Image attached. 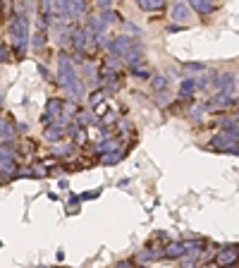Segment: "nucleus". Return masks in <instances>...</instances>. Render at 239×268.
<instances>
[{"mask_svg":"<svg viewBox=\"0 0 239 268\" xmlns=\"http://www.w3.org/2000/svg\"><path fill=\"white\" fill-rule=\"evenodd\" d=\"M58 74H60V84L69 91V93H74V98H79V96L84 93L79 79H77V72H74L72 62L67 60V55H60L58 58Z\"/></svg>","mask_w":239,"mask_h":268,"instance_id":"obj_1","label":"nucleus"},{"mask_svg":"<svg viewBox=\"0 0 239 268\" xmlns=\"http://www.w3.org/2000/svg\"><path fill=\"white\" fill-rule=\"evenodd\" d=\"M239 146V127L237 129H227V132H220L210 139V149L225 151V153H235Z\"/></svg>","mask_w":239,"mask_h":268,"instance_id":"obj_2","label":"nucleus"},{"mask_svg":"<svg viewBox=\"0 0 239 268\" xmlns=\"http://www.w3.org/2000/svg\"><path fill=\"white\" fill-rule=\"evenodd\" d=\"M10 36H12V41H15L17 48H24L29 43V19L22 17V15L12 17V22H10Z\"/></svg>","mask_w":239,"mask_h":268,"instance_id":"obj_3","label":"nucleus"},{"mask_svg":"<svg viewBox=\"0 0 239 268\" xmlns=\"http://www.w3.org/2000/svg\"><path fill=\"white\" fill-rule=\"evenodd\" d=\"M237 261H239V244H227V247L218 249V254H215V264H218V268L235 266Z\"/></svg>","mask_w":239,"mask_h":268,"instance_id":"obj_4","label":"nucleus"},{"mask_svg":"<svg viewBox=\"0 0 239 268\" xmlns=\"http://www.w3.org/2000/svg\"><path fill=\"white\" fill-rule=\"evenodd\" d=\"M235 84H237V79H235V74H230V72H222V74H215V77H213V87L218 91H222V93H232Z\"/></svg>","mask_w":239,"mask_h":268,"instance_id":"obj_5","label":"nucleus"},{"mask_svg":"<svg viewBox=\"0 0 239 268\" xmlns=\"http://www.w3.org/2000/svg\"><path fill=\"white\" fill-rule=\"evenodd\" d=\"M43 137H46V142L58 144L60 139L65 137V127H62V122H53V125H48V127H46V132H43Z\"/></svg>","mask_w":239,"mask_h":268,"instance_id":"obj_6","label":"nucleus"},{"mask_svg":"<svg viewBox=\"0 0 239 268\" xmlns=\"http://www.w3.org/2000/svg\"><path fill=\"white\" fill-rule=\"evenodd\" d=\"M204 239H187L184 242V256H189V259H199L201 256V251H204Z\"/></svg>","mask_w":239,"mask_h":268,"instance_id":"obj_7","label":"nucleus"},{"mask_svg":"<svg viewBox=\"0 0 239 268\" xmlns=\"http://www.w3.org/2000/svg\"><path fill=\"white\" fill-rule=\"evenodd\" d=\"M189 12H191V7L187 2H175L172 10H170V17L175 22H184V19H189Z\"/></svg>","mask_w":239,"mask_h":268,"instance_id":"obj_8","label":"nucleus"},{"mask_svg":"<svg viewBox=\"0 0 239 268\" xmlns=\"http://www.w3.org/2000/svg\"><path fill=\"white\" fill-rule=\"evenodd\" d=\"M163 256L165 259H182L184 256V242H170L163 249Z\"/></svg>","mask_w":239,"mask_h":268,"instance_id":"obj_9","label":"nucleus"},{"mask_svg":"<svg viewBox=\"0 0 239 268\" xmlns=\"http://www.w3.org/2000/svg\"><path fill=\"white\" fill-rule=\"evenodd\" d=\"M122 146H120L115 139H103V142H98L96 146H93V151L96 153H103V156H108V153H115V151H120Z\"/></svg>","mask_w":239,"mask_h":268,"instance_id":"obj_10","label":"nucleus"},{"mask_svg":"<svg viewBox=\"0 0 239 268\" xmlns=\"http://www.w3.org/2000/svg\"><path fill=\"white\" fill-rule=\"evenodd\" d=\"M237 103V98L235 96H230V93H222V91H218L215 93V98L210 101V106L213 108H227V106H235Z\"/></svg>","mask_w":239,"mask_h":268,"instance_id":"obj_11","label":"nucleus"},{"mask_svg":"<svg viewBox=\"0 0 239 268\" xmlns=\"http://www.w3.org/2000/svg\"><path fill=\"white\" fill-rule=\"evenodd\" d=\"M155 259H163V249H155V247H149V249H141L137 254V261H155Z\"/></svg>","mask_w":239,"mask_h":268,"instance_id":"obj_12","label":"nucleus"},{"mask_svg":"<svg viewBox=\"0 0 239 268\" xmlns=\"http://www.w3.org/2000/svg\"><path fill=\"white\" fill-rule=\"evenodd\" d=\"M189 7H191L194 12H199V15H210V12H215V5H213V2H206V0H191Z\"/></svg>","mask_w":239,"mask_h":268,"instance_id":"obj_13","label":"nucleus"},{"mask_svg":"<svg viewBox=\"0 0 239 268\" xmlns=\"http://www.w3.org/2000/svg\"><path fill=\"white\" fill-rule=\"evenodd\" d=\"M62 110H65V103L60 98H51L48 106H46V115H51L53 120L58 118V115H62Z\"/></svg>","mask_w":239,"mask_h":268,"instance_id":"obj_14","label":"nucleus"},{"mask_svg":"<svg viewBox=\"0 0 239 268\" xmlns=\"http://www.w3.org/2000/svg\"><path fill=\"white\" fill-rule=\"evenodd\" d=\"M0 173H5V175H17V163H15L12 158L0 156Z\"/></svg>","mask_w":239,"mask_h":268,"instance_id":"obj_15","label":"nucleus"},{"mask_svg":"<svg viewBox=\"0 0 239 268\" xmlns=\"http://www.w3.org/2000/svg\"><path fill=\"white\" fill-rule=\"evenodd\" d=\"M139 7L146 10V12H155V10H163L165 2L163 0H139Z\"/></svg>","mask_w":239,"mask_h":268,"instance_id":"obj_16","label":"nucleus"},{"mask_svg":"<svg viewBox=\"0 0 239 268\" xmlns=\"http://www.w3.org/2000/svg\"><path fill=\"white\" fill-rule=\"evenodd\" d=\"M124 158V151L120 149V151H115V153H108V156H101V163L103 165H115V163H120Z\"/></svg>","mask_w":239,"mask_h":268,"instance_id":"obj_17","label":"nucleus"},{"mask_svg":"<svg viewBox=\"0 0 239 268\" xmlns=\"http://www.w3.org/2000/svg\"><path fill=\"white\" fill-rule=\"evenodd\" d=\"M12 134H15V127H12V120L0 118V137H2V139H7V137H12Z\"/></svg>","mask_w":239,"mask_h":268,"instance_id":"obj_18","label":"nucleus"},{"mask_svg":"<svg viewBox=\"0 0 239 268\" xmlns=\"http://www.w3.org/2000/svg\"><path fill=\"white\" fill-rule=\"evenodd\" d=\"M194 91H196V82H194V79H184V82L179 84V93L187 96V98H191Z\"/></svg>","mask_w":239,"mask_h":268,"instance_id":"obj_19","label":"nucleus"},{"mask_svg":"<svg viewBox=\"0 0 239 268\" xmlns=\"http://www.w3.org/2000/svg\"><path fill=\"white\" fill-rule=\"evenodd\" d=\"M151 87L158 91H165V87H168V77H163V74H158V77H151Z\"/></svg>","mask_w":239,"mask_h":268,"instance_id":"obj_20","label":"nucleus"},{"mask_svg":"<svg viewBox=\"0 0 239 268\" xmlns=\"http://www.w3.org/2000/svg\"><path fill=\"white\" fill-rule=\"evenodd\" d=\"M91 122H93V113L77 110V127H84V125H91Z\"/></svg>","mask_w":239,"mask_h":268,"instance_id":"obj_21","label":"nucleus"},{"mask_svg":"<svg viewBox=\"0 0 239 268\" xmlns=\"http://www.w3.org/2000/svg\"><path fill=\"white\" fill-rule=\"evenodd\" d=\"M103 98H105V91H103V89H96V91H93V93L89 96V103L93 106V108H98V106L103 103Z\"/></svg>","mask_w":239,"mask_h":268,"instance_id":"obj_22","label":"nucleus"},{"mask_svg":"<svg viewBox=\"0 0 239 268\" xmlns=\"http://www.w3.org/2000/svg\"><path fill=\"white\" fill-rule=\"evenodd\" d=\"M72 146H69V144H67V146H65V144H55V149H53V153H55V156H58V158H65V156H72Z\"/></svg>","mask_w":239,"mask_h":268,"instance_id":"obj_23","label":"nucleus"},{"mask_svg":"<svg viewBox=\"0 0 239 268\" xmlns=\"http://www.w3.org/2000/svg\"><path fill=\"white\" fill-rule=\"evenodd\" d=\"M129 72H132V74H134V77H139V79H151L149 70H146V67H141V65H139V67H132V70H129Z\"/></svg>","mask_w":239,"mask_h":268,"instance_id":"obj_24","label":"nucleus"},{"mask_svg":"<svg viewBox=\"0 0 239 268\" xmlns=\"http://www.w3.org/2000/svg\"><path fill=\"white\" fill-rule=\"evenodd\" d=\"M182 67H184V70H191V72H204V70H206L204 62H182Z\"/></svg>","mask_w":239,"mask_h":268,"instance_id":"obj_25","label":"nucleus"},{"mask_svg":"<svg viewBox=\"0 0 239 268\" xmlns=\"http://www.w3.org/2000/svg\"><path fill=\"white\" fill-rule=\"evenodd\" d=\"M74 144H77V146H84V144H86V132H84V129H77V134H74Z\"/></svg>","mask_w":239,"mask_h":268,"instance_id":"obj_26","label":"nucleus"},{"mask_svg":"<svg viewBox=\"0 0 239 268\" xmlns=\"http://www.w3.org/2000/svg\"><path fill=\"white\" fill-rule=\"evenodd\" d=\"M103 22H105V24H110V22H120V15H118V12H113V10H108V12L103 15Z\"/></svg>","mask_w":239,"mask_h":268,"instance_id":"obj_27","label":"nucleus"},{"mask_svg":"<svg viewBox=\"0 0 239 268\" xmlns=\"http://www.w3.org/2000/svg\"><path fill=\"white\" fill-rule=\"evenodd\" d=\"M31 170H34V175H36V178H43V175L48 173V168H46L43 163H36V165H34Z\"/></svg>","mask_w":239,"mask_h":268,"instance_id":"obj_28","label":"nucleus"},{"mask_svg":"<svg viewBox=\"0 0 239 268\" xmlns=\"http://www.w3.org/2000/svg\"><path fill=\"white\" fill-rule=\"evenodd\" d=\"M155 103H158V106H168V103H170V96H168L165 91H160V93L155 96Z\"/></svg>","mask_w":239,"mask_h":268,"instance_id":"obj_29","label":"nucleus"},{"mask_svg":"<svg viewBox=\"0 0 239 268\" xmlns=\"http://www.w3.org/2000/svg\"><path fill=\"white\" fill-rule=\"evenodd\" d=\"M204 110H208V106H206V103H201V106H194V108H191V115H194V118H199Z\"/></svg>","mask_w":239,"mask_h":268,"instance_id":"obj_30","label":"nucleus"},{"mask_svg":"<svg viewBox=\"0 0 239 268\" xmlns=\"http://www.w3.org/2000/svg\"><path fill=\"white\" fill-rule=\"evenodd\" d=\"M5 60H10V48L0 43V62H5Z\"/></svg>","mask_w":239,"mask_h":268,"instance_id":"obj_31","label":"nucleus"},{"mask_svg":"<svg viewBox=\"0 0 239 268\" xmlns=\"http://www.w3.org/2000/svg\"><path fill=\"white\" fill-rule=\"evenodd\" d=\"M43 38H46V34H43V31H41V34H36V38H34V46H36V48H41V46H43Z\"/></svg>","mask_w":239,"mask_h":268,"instance_id":"obj_32","label":"nucleus"},{"mask_svg":"<svg viewBox=\"0 0 239 268\" xmlns=\"http://www.w3.org/2000/svg\"><path fill=\"white\" fill-rule=\"evenodd\" d=\"M124 29L132 31V34H139V27H137V24H132V22H124Z\"/></svg>","mask_w":239,"mask_h":268,"instance_id":"obj_33","label":"nucleus"},{"mask_svg":"<svg viewBox=\"0 0 239 268\" xmlns=\"http://www.w3.org/2000/svg\"><path fill=\"white\" fill-rule=\"evenodd\" d=\"M98 7L108 12V10H110V0H101V2H98Z\"/></svg>","mask_w":239,"mask_h":268,"instance_id":"obj_34","label":"nucleus"},{"mask_svg":"<svg viewBox=\"0 0 239 268\" xmlns=\"http://www.w3.org/2000/svg\"><path fill=\"white\" fill-rule=\"evenodd\" d=\"M194 82H196V89H204V87L208 84V82H206L204 77H199V79H194Z\"/></svg>","mask_w":239,"mask_h":268,"instance_id":"obj_35","label":"nucleus"},{"mask_svg":"<svg viewBox=\"0 0 239 268\" xmlns=\"http://www.w3.org/2000/svg\"><path fill=\"white\" fill-rule=\"evenodd\" d=\"M115 268H134V264H132V261H120Z\"/></svg>","mask_w":239,"mask_h":268,"instance_id":"obj_36","label":"nucleus"},{"mask_svg":"<svg viewBox=\"0 0 239 268\" xmlns=\"http://www.w3.org/2000/svg\"><path fill=\"white\" fill-rule=\"evenodd\" d=\"M38 72H41V74H43V77H46V79H51V72H48V70H46V67H43V65H38Z\"/></svg>","mask_w":239,"mask_h":268,"instance_id":"obj_37","label":"nucleus"},{"mask_svg":"<svg viewBox=\"0 0 239 268\" xmlns=\"http://www.w3.org/2000/svg\"><path fill=\"white\" fill-rule=\"evenodd\" d=\"M204 268H218V264L213 261V264H206V266H204Z\"/></svg>","mask_w":239,"mask_h":268,"instance_id":"obj_38","label":"nucleus"},{"mask_svg":"<svg viewBox=\"0 0 239 268\" xmlns=\"http://www.w3.org/2000/svg\"><path fill=\"white\" fill-rule=\"evenodd\" d=\"M237 101H239V87H237Z\"/></svg>","mask_w":239,"mask_h":268,"instance_id":"obj_39","label":"nucleus"},{"mask_svg":"<svg viewBox=\"0 0 239 268\" xmlns=\"http://www.w3.org/2000/svg\"><path fill=\"white\" fill-rule=\"evenodd\" d=\"M227 268H237V266H227Z\"/></svg>","mask_w":239,"mask_h":268,"instance_id":"obj_40","label":"nucleus"},{"mask_svg":"<svg viewBox=\"0 0 239 268\" xmlns=\"http://www.w3.org/2000/svg\"><path fill=\"white\" fill-rule=\"evenodd\" d=\"M194 268H204V266H194Z\"/></svg>","mask_w":239,"mask_h":268,"instance_id":"obj_41","label":"nucleus"},{"mask_svg":"<svg viewBox=\"0 0 239 268\" xmlns=\"http://www.w3.org/2000/svg\"><path fill=\"white\" fill-rule=\"evenodd\" d=\"M38 268H43V266H38Z\"/></svg>","mask_w":239,"mask_h":268,"instance_id":"obj_42","label":"nucleus"}]
</instances>
